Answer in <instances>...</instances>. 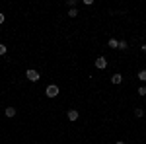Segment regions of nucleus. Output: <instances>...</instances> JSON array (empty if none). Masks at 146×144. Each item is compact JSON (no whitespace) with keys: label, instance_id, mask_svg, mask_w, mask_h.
Returning <instances> with one entry per match:
<instances>
[{"label":"nucleus","instance_id":"f257e3e1","mask_svg":"<svg viewBox=\"0 0 146 144\" xmlns=\"http://www.w3.org/2000/svg\"><path fill=\"white\" fill-rule=\"evenodd\" d=\"M25 78H27V80H29V82H39V72H37V70H33V68H29V70H27V72H25Z\"/></svg>","mask_w":146,"mask_h":144},{"label":"nucleus","instance_id":"f03ea898","mask_svg":"<svg viewBox=\"0 0 146 144\" xmlns=\"http://www.w3.org/2000/svg\"><path fill=\"white\" fill-rule=\"evenodd\" d=\"M45 96H47V98H56V96H58V86H55V84L47 86V90H45Z\"/></svg>","mask_w":146,"mask_h":144},{"label":"nucleus","instance_id":"7ed1b4c3","mask_svg":"<svg viewBox=\"0 0 146 144\" xmlns=\"http://www.w3.org/2000/svg\"><path fill=\"white\" fill-rule=\"evenodd\" d=\"M96 66L100 68V70L107 68V58H105V56H98V58H96Z\"/></svg>","mask_w":146,"mask_h":144},{"label":"nucleus","instance_id":"20e7f679","mask_svg":"<svg viewBox=\"0 0 146 144\" xmlns=\"http://www.w3.org/2000/svg\"><path fill=\"white\" fill-rule=\"evenodd\" d=\"M68 121H76V119H78V111L76 109H68Z\"/></svg>","mask_w":146,"mask_h":144},{"label":"nucleus","instance_id":"39448f33","mask_svg":"<svg viewBox=\"0 0 146 144\" xmlns=\"http://www.w3.org/2000/svg\"><path fill=\"white\" fill-rule=\"evenodd\" d=\"M121 82H123V76H121L119 72H115L111 76V84H121Z\"/></svg>","mask_w":146,"mask_h":144},{"label":"nucleus","instance_id":"423d86ee","mask_svg":"<svg viewBox=\"0 0 146 144\" xmlns=\"http://www.w3.org/2000/svg\"><path fill=\"white\" fill-rule=\"evenodd\" d=\"M109 47L111 49H119V41L117 39H109Z\"/></svg>","mask_w":146,"mask_h":144},{"label":"nucleus","instance_id":"0eeeda50","mask_svg":"<svg viewBox=\"0 0 146 144\" xmlns=\"http://www.w3.org/2000/svg\"><path fill=\"white\" fill-rule=\"evenodd\" d=\"M16 115V109L14 107H6V117H14Z\"/></svg>","mask_w":146,"mask_h":144},{"label":"nucleus","instance_id":"6e6552de","mask_svg":"<svg viewBox=\"0 0 146 144\" xmlns=\"http://www.w3.org/2000/svg\"><path fill=\"white\" fill-rule=\"evenodd\" d=\"M76 16H78V10L76 8H70L68 10V18H76Z\"/></svg>","mask_w":146,"mask_h":144},{"label":"nucleus","instance_id":"1a4fd4ad","mask_svg":"<svg viewBox=\"0 0 146 144\" xmlns=\"http://www.w3.org/2000/svg\"><path fill=\"white\" fill-rule=\"evenodd\" d=\"M138 80H140V82H146V70H140V72H138Z\"/></svg>","mask_w":146,"mask_h":144},{"label":"nucleus","instance_id":"9d476101","mask_svg":"<svg viewBox=\"0 0 146 144\" xmlns=\"http://www.w3.org/2000/svg\"><path fill=\"white\" fill-rule=\"evenodd\" d=\"M127 47H129V43H127V41H119V49H121V51H125V49H127Z\"/></svg>","mask_w":146,"mask_h":144},{"label":"nucleus","instance_id":"9b49d317","mask_svg":"<svg viewBox=\"0 0 146 144\" xmlns=\"http://www.w3.org/2000/svg\"><path fill=\"white\" fill-rule=\"evenodd\" d=\"M135 115H136V117H142V115H144L142 107H136V109H135Z\"/></svg>","mask_w":146,"mask_h":144},{"label":"nucleus","instance_id":"f8f14e48","mask_svg":"<svg viewBox=\"0 0 146 144\" xmlns=\"http://www.w3.org/2000/svg\"><path fill=\"white\" fill-rule=\"evenodd\" d=\"M0 55H6V45L0 43Z\"/></svg>","mask_w":146,"mask_h":144},{"label":"nucleus","instance_id":"ddd939ff","mask_svg":"<svg viewBox=\"0 0 146 144\" xmlns=\"http://www.w3.org/2000/svg\"><path fill=\"white\" fill-rule=\"evenodd\" d=\"M138 96H146V88L142 86V88H138Z\"/></svg>","mask_w":146,"mask_h":144},{"label":"nucleus","instance_id":"4468645a","mask_svg":"<svg viewBox=\"0 0 146 144\" xmlns=\"http://www.w3.org/2000/svg\"><path fill=\"white\" fill-rule=\"evenodd\" d=\"M4 20H6V16H4V14H2V12H0V25H2V23H4Z\"/></svg>","mask_w":146,"mask_h":144},{"label":"nucleus","instance_id":"2eb2a0df","mask_svg":"<svg viewBox=\"0 0 146 144\" xmlns=\"http://www.w3.org/2000/svg\"><path fill=\"white\" fill-rule=\"evenodd\" d=\"M115 144H127V142H123V140H119V142H115Z\"/></svg>","mask_w":146,"mask_h":144},{"label":"nucleus","instance_id":"dca6fc26","mask_svg":"<svg viewBox=\"0 0 146 144\" xmlns=\"http://www.w3.org/2000/svg\"><path fill=\"white\" fill-rule=\"evenodd\" d=\"M142 51H144V53H146V45H144V47H142Z\"/></svg>","mask_w":146,"mask_h":144}]
</instances>
